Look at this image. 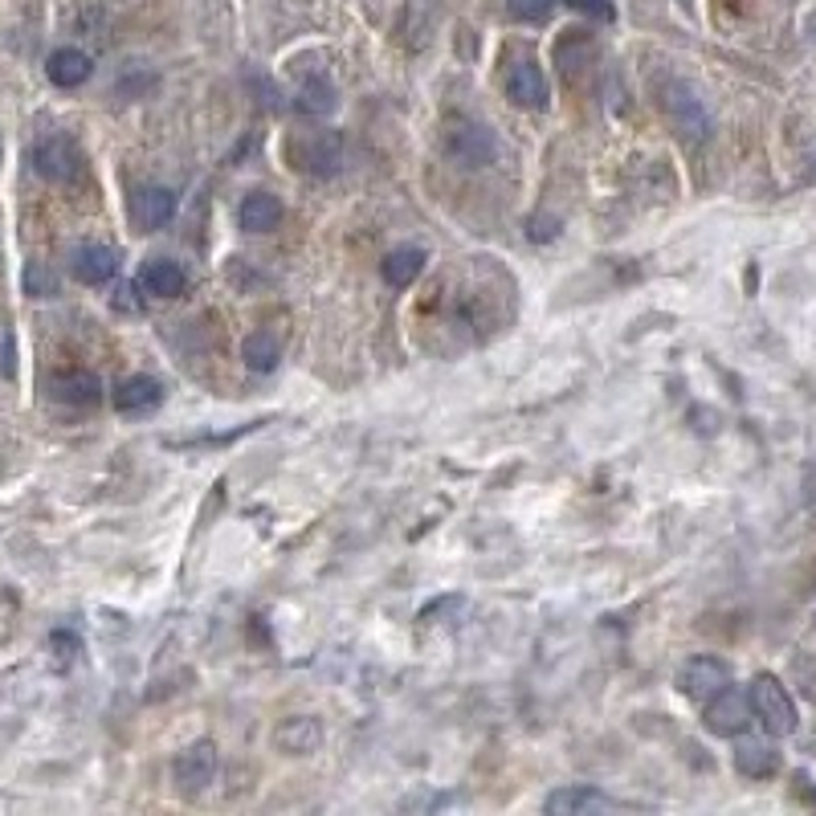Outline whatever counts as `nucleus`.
Listing matches in <instances>:
<instances>
[{"instance_id":"nucleus-7","label":"nucleus","mask_w":816,"mask_h":816,"mask_svg":"<svg viewBox=\"0 0 816 816\" xmlns=\"http://www.w3.org/2000/svg\"><path fill=\"white\" fill-rule=\"evenodd\" d=\"M294 160H299V168L314 172V177H331V172H340L343 163V139L335 131H306L294 143Z\"/></svg>"},{"instance_id":"nucleus-3","label":"nucleus","mask_w":816,"mask_h":816,"mask_svg":"<svg viewBox=\"0 0 816 816\" xmlns=\"http://www.w3.org/2000/svg\"><path fill=\"white\" fill-rule=\"evenodd\" d=\"M33 168H38L41 180H50V184H70V180H78V172H82V155H78L74 139L62 135V131H53V135H46L33 148Z\"/></svg>"},{"instance_id":"nucleus-9","label":"nucleus","mask_w":816,"mask_h":816,"mask_svg":"<svg viewBox=\"0 0 816 816\" xmlns=\"http://www.w3.org/2000/svg\"><path fill=\"white\" fill-rule=\"evenodd\" d=\"M114 270H119V253L107 250V245H78L70 253V274L82 282V286H102L111 282Z\"/></svg>"},{"instance_id":"nucleus-21","label":"nucleus","mask_w":816,"mask_h":816,"mask_svg":"<svg viewBox=\"0 0 816 816\" xmlns=\"http://www.w3.org/2000/svg\"><path fill=\"white\" fill-rule=\"evenodd\" d=\"M241 355H245V364L253 372H274L278 360H282V347H278V340L270 331H253L250 340H245V347H241Z\"/></svg>"},{"instance_id":"nucleus-1","label":"nucleus","mask_w":816,"mask_h":816,"mask_svg":"<svg viewBox=\"0 0 816 816\" xmlns=\"http://www.w3.org/2000/svg\"><path fill=\"white\" fill-rule=\"evenodd\" d=\"M747 698H752V715L764 723L767 735H792L796 723H800L788 686H784L776 674H759V678L752 682V694H747Z\"/></svg>"},{"instance_id":"nucleus-18","label":"nucleus","mask_w":816,"mask_h":816,"mask_svg":"<svg viewBox=\"0 0 816 816\" xmlns=\"http://www.w3.org/2000/svg\"><path fill=\"white\" fill-rule=\"evenodd\" d=\"M50 392H53V401H66V404H99L102 384H99V376H90V372H58V376L50 380Z\"/></svg>"},{"instance_id":"nucleus-8","label":"nucleus","mask_w":816,"mask_h":816,"mask_svg":"<svg viewBox=\"0 0 816 816\" xmlns=\"http://www.w3.org/2000/svg\"><path fill=\"white\" fill-rule=\"evenodd\" d=\"M666 111L674 114V123L682 127V135L706 139L711 135V114H706V102L698 99V90L686 87V82H674L666 90Z\"/></svg>"},{"instance_id":"nucleus-16","label":"nucleus","mask_w":816,"mask_h":816,"mask_svg":"<svg viewBox=\"0 0 816 816\" xmlns=\"http://www.w3.org/2000/svg\"><path fill=\"white\" fill-rule=\"evenodd\" d=\"M319 743H323V727L311 715H294L278 727V747L290 755H311Z\"/></svg>"},{"instance_id":"nucleus-24","label":"nucleus","mask_w":816,"mask_h":816,"mask_svg":"<svg viewBox=\"0 0 816 816\" xmlns=\"http://www.w3.org/2000/svg\"><path fill=\"white\" fill-rule=\"evenodd\" d=\"M511 13L518 21H547L552 17V0H511Z\"/></svg>"},{"instance_id":"nucleus-4","label":"nucleus","mask_w":816,"mask_h":816,"mask_svg":"<svg viewBox=\"0 0 816 816\" xmlns=\"http://www.w3.org/2000/svg\"><path fill=\"white\" fill-rule=\"evenodd\" d=\"M216 776V743L213 739H197L192 747L177 755V764H172V779H177V792L184 796H197L213 784Z\"/></svg>"},{"instance_id":"nucleus-15","label":"nucleus","mask_w":816,"mask_h":816,"mask_svg":"<svg viewBox=\"0 0 816 816\" xmlns=\"http://www.w3.org/2000/svg\"><path fill=\"white\" fill-rule=\"evenodd\" d=\"M160 401H163V389H160V380H151V376H131L114 389V409H119V413H148V409H155Z\"/></svg>"},{"instance_id":"nucleus-17","label":"nucleus","mask_w":816,"mask_h":816,"mask_svg":"<svg viewBox=\"0 0 816 816\" xmlns=\"http://www.w3.org/2000/svg\"><path fill=\"white\" fill-rule=\"evenodd\" d=\"M425 270V250H416V245H401V250H392L384 262H380V274L389 286H413L416 278Z\"/></svg>"},{"instance_id":"nucleus-2","label":"nucleus","mask_w":816,"mask_h":816,"mask_svg":"<svg viewBox=\"0 0 816 816\" xmlns=\"http://www.w3.org/2000/svg\"><path fill=\"white\" fill-rule=\"evenodd\" d=\"M445 151L457 163H465V168H486L494 160V135L482 123H474V119L450 114L445 119Z\"/></svg>"},{"instance_id":"nucleus-6","label":"nucleus","mask_w":816,"mask_h":816,"mask_svg":"<svg viewBox=\"0 0 816 816\" xmlns=\"http://www.w3.org/2000/svg\"><path fill=\"white\" fill-rule=\"evenodd\" d=\"M678 686H682V694H686V698H694V703H706V698H715L718 691H727V686H731V666L723 662V657H711V653H703V657H691V662H686V669H682Z\"/></svg>"},{"instance_id":"nucleus-10","label":"nucleus","mask_w":816,"mask_h":816,"mask_svg":"<svg viewBox=\"0 0 816 816\" xmlns=\"http://www.w3.org/2000/svg\"><path fill=\"white\" fill-rule=\"evenodd\" d=\"M608 808H616L613 796H604V792L588 788V784L560 788L547 796V813L552 816H596V813H608Z\"/></svg>"},{"instance_id":"nucleus-14","label":"nucleus","mask_w":816,"mask_h":816,"mask_svg":"<svg viewBox=\"0 0 816 816\" xmlns=\"http://www.w3.org/2000/svg\"><path fill=\"white\" fill-rule=\"evenodd\" d=\"M184 270H180L177 262H168V258H160V262H148L143 265V274H139V290L143 294H151V299H177L180 290H184Z\"/></svg>"},{"instance_id":"nucleus-22","label":"nucleus","mask_w":816,"mask_h":816,"mask_svg":"<svg viewBox=\"0 0 816 816\" xmlns=\"http://www.w3.org/2000/svg\"><path fill=\"white\" fill-rule=\"evenodd\" d=\"M299 111L302 114H331L335 111V90L326 78H314V82H302L299 90Z\"/></svg>"},{"instance_id":"nucleus-12","label":"nucleus","mask_w":816,"mask_h":816,"mask_svg":"<svg viewBox=\"0 0 816 816\" xmlns=\"http://www.w3.org/2000/svg\"><path fill=\"white\" fill-rule=\"evenodd\" d=\"M46 74H50L53 87H62V90H74L82 87L90 74H94V62H90V53L82 50H53L50 53V62H46Z\"/></svg>"},{"instance_id":"nucleus-11","label":"nucleus","mask_w":816,"mask_h":816,"mask_svg":"<svg viewBox=\"0 0 816 816\" xmlns=\"http://www.w3.org/2000/svg\"><path fill=\"white\" fill-rule=\"evenodd\" d=\"M506 87H511V99L518 102V107H527V111H543L547 107V78H543V70L535 62H518L515 70H511V78H506Z\"/></svg>"},{"instance_id":"nucleus-25","label":"nucleus","mask_w":816,"mask_h":816,"mask_svg":"<svg viewBox=\"0 0 816 816\" xmlns=\"http://www.w3.org/2000/svg\"><path fill=\"white\" fill-rule=\"evenodd\" d=\"M564 4H572V9H580V13L596 17V21H613L616 17L613 0H564Z\"/></svg>"},{"instance_id":"nucleus-20","label":"nucleus","mask_w":816,"mask_h":816,"mask_svg":"<svg viewBox=\"0 0 816 816\" xmlns=\"http://www.w3.org/2000/svg\"><path fill=\"white\" fill-rule=\"evenodd\" d=\"M177 216V197L168 189H143L135 197V221L143 229H160Z\"/></svg>"},{"instance_id":"nucleus-13","label":"nucleus","mask_w":816,"mask_h":816,"mask_svg":"<svg viewBox=\"0 0 816 816\" xmlns=\"http://www.w3.org/2000/svg\"><path fill=\"white\" fill-rule=\"evenodd\" d=\"M735 767H739V776L767 779V776H776L779 752L767 739H739V747H735Z\"/></svg>"},{"instance_id":"nucleus-5","label":"nucleus","mask_w":816,"mask_h":816,"mask_svg":"<svg viewBox=\"0 0 816 816\" xmlns=\"http://www.w3.org/2000/svg\"><path fill=\"white\" fill-rule=\"evenodd\" d=\"M706 731L723 735V739H739L743 731L752 727V698L739 691H718L715 698H706Z\"/></svg>"},{"instance_id":"nucleus-19","label":"nucleus","mask_w":816,"mask_h":816,"mask_svg":"<svg viewBox=\"0 0 816 816\" xmlns=\"http://www.w3.org/2000/svg\"><path fill=\"white\" fill-rule=\"evenodd\" d=\"M238 216H241V229H245V233H270V229L282 221V201L270 197V192H253V197L241 201Z\"/></svg>"},{"instance_id":"nucleus-23","label":"nucleus","mask_w":816,"mask_h":816,"mask_svg":"<svg viewBox=\"0 0 816 816\" xmlns=\"http://www.w3.org/2000/svg\"><path fill=\"white\" fill-rule=\"evenodd\" d=\"M26 294H33V299H53V294H58V278H53V270H46L41 262H29L26 265Z\"/></svg>"}]
</instances>
